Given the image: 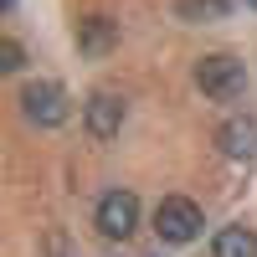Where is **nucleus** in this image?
Here are the masks:
<instances>
[{
  "label": "nucleus",
  "instance_id": "2",
  "mask_svg": "<svg viewBox=\"0 0 257 257\" xmlns=\"http://www.w3.org/2000/svg\"><path fill=\"white\" fill-rule=\"evenodd\" d=\"M155 231H160L165 242H175V247L196 242L201 237V206L185 201V196H165L160 211H155Z\"/></svg>",
  "mask_w": 257,
  "mask_h": 257
},
{
  "label": "nucleus",
  "instance_id": "4",
  "mask_svg": "<svg viewBox=\"0 0 257 257\" xmlns=\"http://www.w3.org/2000/svg\"><path fill=\"white\" fill-rule=\"evenodd\" d=\"M134 226H139V196L134 190H103V201H98V231L103 237H134Z\"/></svg>",
  "mask_w": 257,
  "mask_h": 257
},
{
  "label": "nucleus",
  "instance_id": "6",
  "mask_svg": "<svg viewBox=\"0 0 257 257\" xmlns=\"http://www.w3.org/2000/svg\"><path fill=\"white\" fill-rule=\"evenodd\" d=\"M82 118H88V128H93L98 139H113L118 128H123V103L113 93H93L88 108H82Z\"/></svg>",
  "mask_w": 257,
  "mask_h": 257
},
{
  "label": "nucleus",
  "instance_id": "1",
  "mask_svg": "<svg viewBox=\"0 0 257 257\" xmlns=\"http://www.w3.org/2000/svg\"><path fill=\"white\" fill-rule=\"evenodd\" d=\"M196 88H201L206 98H237V93L247 88V67H242L237 57H226V52L201 57V62H196Z\"/></svg>",
  "mask_w": 257,
  "mask_h": 257
},
{
  "label": "nucleus",
  "instance_id": "7",
  "mask_svg": "<svg viewBox=\"0 0 257 257\" xmlns=\"http://www.w3.org/2000/svg\"><path fill=\"white\" fill-rule=\"evenodd\" d=\"M113 41H118V26H113L108 16H88V21L77 26V47H82V57H103Z\"/></svg>",
  "mask_w": 257,
  "mask_h": 257
},
{
  "label": "nucleus",
  "instance_id": "5",
  "mask_svg": "<svg viewBox=\"0 0 257 257\" xmlns=\"http://www.w3.org/2000/svg\"><path fill=\"white\" fill-rule=\"evenodd\" d=\"M216 144H221V155H231V160H257V118H247V113L226 118L216 128Z\"/></svg>",
  "mask_w": 257,
  "mask_h": 257
},
{
  "label": "nucleus",
  "instance_id": "8",
  "mask_svg": "<svg viewBox=\"0 0 257 257\" xmlns=\"http://www.w3.org/2000/svg\"><path fill=\"white\" fill-rule=\"evenodd\" d=\"M211 257H257V231H247V226H221L216 242H211Z\"/></svg>",
  "mask_w": 257,
  "mask_h": 257
},
{
  "label": "nucleus",
  "instance_id": "10",
  "mask_svg": "<svg viewBox=\"0 0 257 257\" xmlns=\"http://www.w3.org/2000/svg\"><path fill=\"white\" fill-rule=\"evenodd\" d=\"M0 62H6V72H16L21 62H26V57H21V41H16V36H6V41H0Z\"/></svg>",
  "mask_w": 257,
  "mask_h": 257
},
{
  "label": "nucleus",
  "instance_id": "9",
  "mask_svg": "<svg viewBox=\"0 0 257 257\" xmlns=\"http://www.w3.org/2000/svg\"><path fill=\"white\" fill-rule=\"evenodd\" d=\"M231 11V0H175V16L180 21H216Z\"/></svg>",
  "mask_w": 257,
  "mask_h": 257
},
{
  "label": "nucleus",
  "instance_id": "3",
  "mask_svg": "<svg viewBox=\"0 0 257 257\" xmlns=\"http://www.w3.org/2000/svg\"><path fill=\"white\" fill-rule=\"evenodd\" d=\"M21 108H26L31 123L57 128V123H67L72 103H67V93H62V82H26V88H21Z\"/></svg>",
  "mask_w": 257,
  "mask_h": 257
}]
</instances>
